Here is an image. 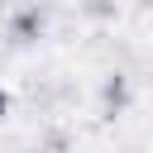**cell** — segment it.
<instances>
[{
  "instance_id": "cell-2",
  "label": "cell",
  "mask_w": 153,
  "mask_h": 153,
  "mask_svg": "<svg viewBox=\"0 0 153 153\" xmlns=\"http://www.w3.org/2000/svg\"><path fill=\"white\" fill-rule=\"evenodd\" d=\"M129 105V86H124V76H110L105 81V115H120Z\"/></svg>"
},
{
  "instance_id": "cell-1",
  "label": "cell",
  "mask_w": 153,
  "mask_h": 153,
  "mask_svg": "<svg viewBox=\"0 0 153 153\" xmlns=\"http://www.w3.org/2000/svg\"><path fill=\"white\" fill-rule=\"evenodd\" d=\"M38 29H43V14H38V5H29L24 14H14V24H10V38H14V43H29Z\"/></svg>"
},
{
  "instance_id": "cell-3",
  "label": "cell",
  "mask_w": 153,
  "mask_h": 153,
  "mask_svg": "<svg viewBox=\"0 0 153 153\" xmlns=\"http://www.w3.org/2000/svg\"><path fill=\"white\" fill-rule=\"evenodd\" d=\"M5 105H10V100H5V86H0V115H5Z\"/></svg>"
}]
</instances>
